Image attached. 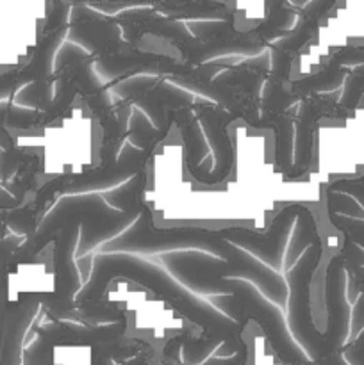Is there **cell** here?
<instances>
[{"label": "cell", "instance_id": "obj_1", "mask_svg": "<svg viewBox=\"0 0 364 365\" xmlns=\"http://www.w3.org/2000/svg\"><path fill=\"white\" fill-rule=\"evenodd\" d=\"M111 280H127L148 287L153 294L177 307L186 317L203 330V342L211 348L236 337L241 328L236 321L214 309L209 302L182 287L163 266L131 253H98L93 259V269L86 287L79 292L81 312L93 316L107 292Z\"/></svg>", "mask_w": 364, "mask_h": 365}, {"label": "cell", "instance_id": "obj_5", "mask_svg": "<svg viewBox=\"0 0 364 365\" xmlns=\"http://www.w3.org/2000/svg\"><path fill=\"white\" fill-rule=\"evenodd\" d=\"M309 210V207L302 205V203H291L285 205L278 214H275L273 221H271L270 228L263 234L259 232H252L248 228H220L221 235L232 242L238 248L245 250L250 255L256 257L263 264L275 271V273L282 274V267H284V253L285 246H288L289 234H291L293 227L296 221Z\"/></svg>", "mask_w": 364, "mask_h": 365}, {"label": "cell", "instance_id": "obj_7", "mask_svg": "<svg viewBox=\"0 0 364 365\" xmlns=\"http://www.w3.org/2000/svg\"><path fill=\"white\" fill-rule=\"evenodd\" d=\"M341 255L345 259V269L350 277V285H353L355 291L360 292V298L352 314V324H350L352 334L359 335L360 330H364V252L345 239V248Z\"/></svg>", "mask_w": 364, "mask_h": 365}, {"label": "cell", "instance_id": "obj_6", "mask_svg": "<svg viewBox=\"0 0 364 365\" xmlns=\"http://www.w3.org/2000/svg\"><path fill=\"white\" fill-rule=\"evenodd\" d=\"M39 310V299L34 296H24L13 302L9 319L4 337V351L0 365H24V337L29 324Z\"/></svg>", "mask_w": 364, "mask_h": 365}, {"label": "cell", "instance_id": "obj_3", "mask_svg": "<svg viewBox=\"0 0 364 365\" xmlns=\"http://www.w3.org/2000/svg\"><path fill=\"white\" fill-rule=\"evenodd\" d=\"M164 269L193 294L200 298L231 296L232 280H246L256 285L278 309L288 307V282L284 274L275 273L271 267L241 250L232 259H220L211 253L184 250L159 255Z\"/></svg>", "mask_w": 364, "mask_h": 365}, {"label": "cell", "instance_id": "obj_4", "mask_svg": "<svg viewBox=\"0 0 364 365\" xmlns=\"http://www.w3.org/2000/svg\"><path fill=\"white\" fill-rule=\"evenodd\" d=\"M196 250L220 259H232L241 248L228 242L220 230L196 227L161 228L153 227V214L141 205L139 217L113 241L102 245V253H131V255H163L171 252Z\"/></svg>", "mask_w": 364, "mask_h": 365}, {"label": "cell", "instance_id": "obj_9", "mask_svg": "<svg viewBox=\"0 0 364 365\" xmlns=\"http://www.w3.org/2000/svg\"><path fill=\"white\" fill-rule=\"evenodd\" d=\"M330 192H343V195H348L359 203L364 209V177L359 178H343V180L334 182L328 187Z\"/></svg>", "mask_w": 364, "mask_h": 365}, {"label": "cell", "instance_id": "obj_12", "mask_svg": "<svg viewBox=\"0 0 364 365\" xmlns=\"http://www.w3.org/2000/svg\"><path fill=\"white\" fill-rule=\"evenodd\" d=\"M363 177H364V175H363Z\"/></svg>", "mask_w": 364, "mask_h": 365}, {"label": "cell", "instance_id": "obj_8", "mask_svg": "<svg viewBox=\"0 0 364 365\" xmlns=\"http://www.w3.org/2000/svg\"><path fill=\"white\" fill-rule=\"evenodd\" d=\"M328 216H330V214H328ZM330 221L339 232H343L346 241L353 242L357 248H360L364 252V220H353V217L345 216H330Z\"/></svg>", "mask_w": 364, "mask_h": 365}, {"label": "cell", "instance_id": "obj_10", "mask_svg": "<svg viewBox=\"0 0 364 365\" xmlns=\"http://www.w3.org/2000/svg\"><path fill=\"white\" fill-rule=\"evenodd\" d=\"M11 309H13V302L7 299V285H0V362H2V351H4V337H6V327L7 319H9Z\"/></svg>", "mask_w": 364, "mask_h": 365}, {"label": "cell", "instance_id": "obj_2", "mask_svg": "<svg viewBox=\"0 0 364 365\" xmlns=\"http://www.w3.org/2000/svg\"><path fill=\"white\" fill-rule=\"evenodd\" d=\"M143 203L131 207L127 210H120L111 207L102 195L98 192H84V195L63 196L56 207L46 214L43 223L39 225L34 239L27 246H21L20 252L14 253V259L38 253L46 242L56 239V262L57 269L68 274V280L74 282L71 277V246L81 228V245H79L77 257H82L98 245L113 241L118 235L123 234L132 223L139 217Z\"/></svg>", "mask_w": 364, "mask_h": 365}, {"label": "cell", "instance_id": "obj_11", "mask_svg": "<svg viewBox=\"0 0 364 365\" xmlns=\"http://www.w3.org/2000/svg\"><path fill=\"white\" fill-rule=\"evenodd\" d=\"M343 356L348 365H364V330L353 342L343 348Z\"/></svg>", "mask_w": 364, "mask_h": 365}]
</instances>
